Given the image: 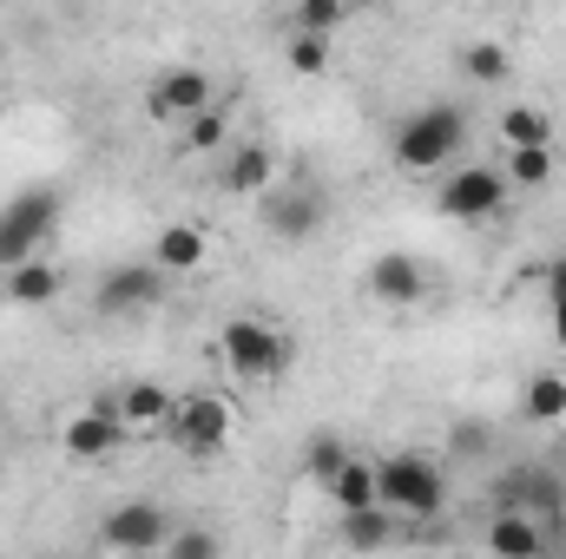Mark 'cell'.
<instances>
[{
    "label": "cell",
    "mask_w": 566,
    "mask_h": 559,
    "mask_svg": "<svg viewBox=\"0 0 566 559\" xmlns=\"http://www.w3.org/2000/svg\"><path fill=\"white\" fill-rule=\"evenodd\" d=\"M369 296H376V303H389V309L422 303V296H428L422 257H409V251H382V257L369 264Z\"/></svg>",
    "instance_id": "obj_11"
},
{
    "label": "cell",
    "mask_w": 566,
    "mask_h": 559,
    "mask_svg": "<svg viewBox=\"0 0 566 559\" xmlns=\"http://www.w3.org/2000/svg\"><path fill=\"white\" fill-rule=\"evenodd\" d=\"M224 191L238 198H271L277 191V158L264 145H231L224 151Z\"/></svg>",
    "instance_id": "obj_13"
},
{
    "label": "cell",
    "mask_w": 566,
    "mask_h": 559,
    "mask_svg": "<svg viewBox=\"0 0 566 559\" xmlns=\"http://www.w3.org/2000/svg\"><path fill=\"white\" fill-rule=\"evenodd\" d=\"M454 447H461V454H481V447H488V434H481V428H468V421H461V428H454Z\"/></svg>",
    "instance_id": "obj_30"
},
{
    "label": "cell",
    "mask_w": 566,
    "mask_h": 559,
    "mask_svg": "<svg viewBox=\"0 0 566 559\" xmlns=\"http://www.w3.org/2000/svg\"><path fill=\"white\" fill-rule=\"evenodd\" d=\"M165 559H218V540H211L205 527H171V540H165Z\"/></svg>",
    "instance_id": "obj_29"
},
{
    "label": "cell",
    "mask_w": 566,
    "mask_h": 559,
    "mask_svg": "<svg viewBox=\"0 0 566 559\" xmlns=\"http://www.w3.org/2000/svg\"><path fill=\"white\" fill-rule=\"evenodd\" d=\"M99 540L113 553H158L171 540V514L158 500H119L106 520H99Z\"/></svg>",
    "instance_id": "obj_7"
},
{
    "label": "cell",
    "mask_w": 566,
    "mask_h": 559,
    "mask_svg": "<svg viewBox=\"0 0 566 559\" xmlns=\"http://www.w3.org/2000/svg\"><path fill=\"white\" fill-rule=\"evenodd\" d=\"M145 106H151V119L158 126H191L198 113H211V80L198 73V66H178V73H165L151 93H145Z\"/></svg>",
    "instance_id": "obj_9"
},
{
    "label": "cell",
    "mask_w": 566,
    "mask_h": 559,
    "mask_svg": "<svg viewBox=\"0 0 566 559\" xmlns=\"http://www.w3.org/2000/svg\"><path fill=\"white\" fill-rule=\"evenodd\" d=\"M461 145H468V113L441 99V106H422V113H409V119L396 126L389 158H396L409 178H428V171H441L448 158H461Z\"/></svg>",
    "instance_id": "obj_1"
},
{
    "label": "cell",
    "mask_w": 566,
    "mask_h": 559,
    "mask_svg": "<svg viewBox=\"0 0 566 559\" xmlns=\"http://www.w3.org/2000/svg\"><path fill=\"white\" fill-rule=\"evenodd\" d=\"M547 316H554V342L566 349V303H547Z\"/></svg>",
    "instance_id": "obj_32"
},
{
    "label": "cell",
    "mask_w": 566,
    "mask_h": 559,
    "mask_svg": "<svg viewBox=\"0 0 566 559\" xmlns=\"http://www.w3.org/2000/svg\"><path fill=\"white\" fill-rule=\"evenodd\" d=\"M283 60H290V73H303V80H316V73L329 66V40H310V33H290V46H283Z\"/></svg>",
    "instance_id": "obj_27"
},
{
    "label": "cell",
    "mask_w": 566,
    "mask_h": 559,
    "mask_svg": "<svg viewBox=\"0 0 566 559\" xmlns=\"http://www.w3.org/2000/svg\"><path fill=\"white\" fill-rule=\"evenodd\" d=\"M60 296V271L53 264H20V271H7V303H20V309H46Z\"/></svg>",
    "instance_id": "obj_20"
},
{
    "label": "cell",
    "mask_w": 566,
    "mask_h": 559,
    "mask_svg": "<svg viewBox=\"0 0 566 559\" xmlns=\"http://www.w3.org/2000/svg\"><path fill=\"white\" fill-rule=\"evenodd\" d=\"M461 66H468V80H481V86H501L514 60H507V46H501V40H474V46L461 53Z\"/></svg>",
    "instance_id": "obj_23"
},
{
    "label": "cell",
    "mask_w": 566,
    "mask_h": 559,
    "mask_svg": "<svg viewBox=\"0 0 566 559\" xmlns=\"http://www.w3.org/2000/svg\"><path fill=\"white\" fill-rule=\"evenodd\" d=\"M323 494H329L336 520H343V514H369V507H382V500H376V461H356V454H349Z\"/></svg>",
    "instance_id": "obj_17"
},
{
    "label": "cell",
    "mask_w": 566,
    "mask_h": 559,
    "mask_svg": "<svg viewBox=\"0 0 566 559\" xmlns=\"http://www.w3.org/2000/svg\"><path fill=\"white\" fill-rule=\"evenodd\" d=\"M343 461H349V447H343V441H336V434H316V441H310V454H303V474H310V481H316V487H329V481H336V467H343Z\"/></svg>",
    "instance_id": "obj_26"
},
{
    "label": "cell",
    "mask_w": 566,
    "mask_h": 559,
    "mask_svg": "<svg viewBox=\"0 0 566 559\" xmlns=\"http://www.w3.org/2000/svg\"><path fill=\"white\" fill-rule=\"evenodd\" d=\"M205 231L198 224H165L158 231V244H151V264L165 271V277H191V271H205Z\"/></svg>",
    "instance_id": "obj_15"
},
{
    "label": "cell",
    "mask_w": 566,
    "mask_h": 559,
    "mask_svg": "<svg viewBox=\"0 0 566 559\" xmlns=\"http://www.w3.org/2000/svg\"><path fill=\"white\" fill-rule=\"evenodd\" d=\"M343 20H349L343 0H303V7H296V33H310V40H329Z\"/></svg>",
    "instance_id": "obj_25"
},
{
    "label": "cell",
    "mask_w": 566,
    "mask_h": 559,
    "mask_svg": "<svg viewBox=\"0 0 566 559\" xmlns=\"http://www.w3.org/2000/svg\"><path fill=\"white\" fill-rule=\"evenodd\" d=\"M178 145H185V151H218V145H224V106L198 113V119H191V126L178 133Z\"/></svg>",
    "instance_id": "obj_28"
},
{
    "label": "cell",
    "mask_w": 566,
    "mask_h": 559,
    "mask_svg": "<svg viewBox=\"0 0 566 559\" xmlns=\"http://www.w3.org/2000/svg\"><path fill=\"white\" fill-rule=\"evenodd\" d=\"M316 224H323V211H316V198H310V191H271V198H264V231L283 238V244L310 238Z\"/></svg>",
    "instance_id": "obj_16"
},
{
    "label": "cell",
    "mask_w": 566,
    "mask_h": 559,
    "mask_svg": "<svg viewBox=\"0 0 566 559\" xmlns=\"http://www.w3.org/2000/svg\"><path fill=\"white\" fill-rule=\"evenodd\" d=\"M547 303H566V257L547 271Z\"/></svg>",
    "instance_id": "obj_31"
},
{
    "label": "cell",
    "mask_w": 566,
    "mask_h": 559,
    "mask_svg": "<svg viewBox=\"0 0 566 559\" xmlns=\"http://www.w3.org/2000/svg\"><path fill=\"white\" fill-rule=\"evenodd\" d=\"M501 145H507V151L554 145V119H547V106H507V113H501Z\"/></svg>",
    "instance_id": "obj_21"
},
{
    "label": "cell",
    "mask_w": 566,
    "mask_h": 559,
    "mask_svg": "<svg viewBox=\"0 0 566 559\" xmlns=\"http://www.w3.org/2000/svg\"><path fill=\"white\" fill-rule=\"evenodd\" d=\"M126 434H133V428L119 421V402H99V409H80V415L60 428V447H66L73 461H106V454H119Z\"/></svg>",
    "instance_id": "obj_10"
},
{
    "label": "cell",
    "mask_w": 566,
    "mask_h": 559,
    "mask_svg": "<svg viewBox=\"0 0 566 559\" xmlns=\"http://www.w3.org/2000/svg\"><path fill=\"white\" fill-rule=\"evenodd\" d=\"M218 349H224V362H231V376H244V382H283L290 376V336L271 329V323H258V316H231L224 329H218Z\"/></svg>",
    "instance_id": "obj_3"
},
{
    "label": "cell",
    "mask_w": 566,
    "mask_h": 559,
    "mask_svg": "<svg viewBox=\"0 0 566 559\" xmlns=\"http://www.w3.org/2000/svg\"><path fill=\"white\" fill-rule=\"evenodd\" d=\"M376 500L396 520H434L448 507V474L428 454H382L376 461Z\"/></svg>",
    "instance_id": "obj_2"
},
{
    "label": "cell",
    "mask_w": 566,
    "mask_h": 559,
    "mask_svg": "<svg viewBox=\"0 0 566 559\" xmlns=\"http://www.w3.org/2000/svg\"><path fill=\"white\" fill-rule=\"evenodd\" d=\"M521 415L541 421V428H554V421H566V376L560 369H541L527 389H521Z\"/></svg>",
    "instance_id": "obj_19"
},
{
    "label": "cell",
    "mask_w": 566,
    "mask_h": 559,
    "mask_svg": "<svg viewBox=\"0 0 566 559\" xmlns=\"http://www.w3.org/2000/svg\"><path fill=\"white\" fill-rule=\"evenodd\" d=\"M356 553H376V547H389L396 540V514L389 507H369V514H343V527H336Z\"/></svg>",
    "instance_id": "obj_22"
},
{
    "label": "cell",
    "mask_w": 566,
    "mask_h": 559,
    "mask_svg": "<svg viewBox=\"0 0 566 559\" xmlns=\"http://www.w3.org/2000/svg\"><path fill=\"white\" fill-rule=\"evenodd\" d=\"M501 500H507V514H527V520H560V481L554 474H541V467H514L507 481H501Z\"/></svg>",
    "instance_id": "obj_12"
},
{
    "label": "cell",
    "mask_w": 566,
    "mask_h": 559,
    "mask_svg": "<svg viewBox=\"0 0 566 559\" xmlns=\"http://www.w3.org/2000/svg\"><path fill=\"white\" fill-rule=\"evenodd\" d=\"M488 553L494 559H547V527L541 520H527V514H494V527H488Z\"/></svg>",
    "instance_id": "obj_14"
},
{
    "label": "cell",
    "mask_w": 566,
    "mask_h": 559,
    "mask_svg": "<svg viewBox=\"0 0 566 559\" xmlns=\"http://www.w3.org/2000/svg\"><path fill=\"white\" fill-rule=\"evenodd\" d=\"M53 218H60V191H53V184L13 191V198L0 204V271L33 264V251H40V238L53 231Z\"/></svg>",
    "instance_id": "obj_5"
},
{
    "label": "cell",
    "mask_w": 566,
    "mask_h": 559,
    "mask_svg": "<svg viewBox=\"0 0 566 559\" xmlns=\"http://www.w3.org/2000/svg\"><path fill=\"white\" fill-rule=\"evenodd\" d=\"M501 178H507V184H547V178H554V145H527V151H507Z\"/></svg>",
    "instance_id": "obj_24"
},
{
    "label": "cell",
    "mask_w": 566,
    "mask_h": 559,
    "mask_svg": "<svg viewBox=\"0 0 566 559\" xmlns=\"http://www.w3.org/2000/svg\"><path fill=\"white\" fill-rule=\"evenodd\" d=\"M171 409H178V395H171V389H158V382H133V389L119 395V421H126L133 434H139V428H165Z\"/></svg>",
    "instance_id": "obj_18"
},
{
    "label": "cell",
    "mask_w": 566,
    "mask_h": 559,
    "mask_svg": "<svg viewBox=\"0 0 566 559\" xmlns=\"http://www.w3.org/2000/svg\"><path fill=\"white\" fill-rule=\"evenodd\" d=\"M158 296H165V271H158V264H113L106 277L93 283V309H99V316H113V323L151 309Z\"/></svg>",
    "instance_id": "obj_8"
},
{
    "label": "cell",
    "mask_w": 566,
    "mask_h": 559,
    "mask_svg": "<svg viewBox=\"0 0 566 559\" xmlns=\"http://www.w3.org/2000/svg\"><path fill=\"white\" fill-rule=\"evenodd\" d=\"M434 211L448 224H488L507 211V178L501 165H448L441 171V191H434Z\"/></svg>",
    "instance_id": "obj_4"
},
{
    "label": "cell",
    "mask_w": 566,
    "mask_h": 559,
    "mask_svg": "<svg viewBox=\"0 0 566 559\" xmlns=\"http://www.w3.org/2000/svg\"><path fill=\"white\" fill-rule=\"evenodd\" d=\"M231 434H238V409H231L224 395H178V409L165 421V441H171L178 454H191V461L224 454Z\"/></svg>",
    "instance_id": "obj_6"
}]
</instances>
